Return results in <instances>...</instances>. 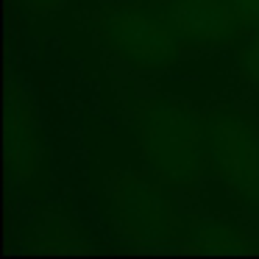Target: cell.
Returning a JSON list of instances; mask_svg holds the SVG:
<instances>
[{"mask_svg":"<svg viewBox=\"0 0 259 259\" xmlns=\"http://www.w3.org/2000/svg\"><path fill=\"white\" fill-rule=\"evenodd\" d=\"M170 187L151 170L112 167L103 176V198L114 229L134 242L181 248L192 220L181 218Z\"/></svg>","mask_w":259,"mask_h":259,"instance_id":"obj_3","label":"cell"},{"mask_svg":"<svg viewBox=\"0 0 259 259\" xmlns=\"http://www.w3.org/2000/svg\"><path fill=\"white\" fill-rule=\"evenodd\" d=\"M256 242L248 231H242L231 220H206L190 223V237L179 251H256Z\"/></svg>","mask_w":259,"mask_h":259,"instance_id":"obj_7","label":"cell"},{"mask_svg":"<svg viewBox=\"0 0 259 259\" xmlns=\"http://www.w3.org/2000/svg\"><path fill=\"white\" fill-rule=\"evenodd\" d=\"M212 179L242 209L259 212V117L234 106L206 112Z\"/></svg>","mask_w":259,"mask_h":259,"instance_id":"obj_4","label":"cell"},{"mask_svg":"<svg viewBox=\"0 0 259 259\" xmlns=\"http://www.w3.org/2000/svg\"><path fill=\"white\" fill-rule=\"evenodd\" d=\"M20 3H23V9L36 20H51L67 6V0H20Z\"/></svg>","mask_w":259,"mask_h":259,"instance_id":"obj_9","label":"cell"},{"mask_svg":"<svg viewBox=\"0 0 259 259\" xmlns=\"http://www.w3.org/2000/svg\"><path fill=\"white\" fill-rule=\"evenodd\" d=\"M84 14L95 45L137 73H167L187 59L151 0H98Z\"/></svg>","mask_w":259,"mask_h":259,"instance_id":"obj_2","label":"cell"},{"mask_svg":"<svg viewBox=\"0 0 259 259\" xmlns=\"http://www.w3.org/2000/svg\"><path fill=\"white\" fill-rule=\"evenodd\" d=\"M123 114L134 125L142 167L170 190H192L212 179L206 114H201L190 101L159 90L128 98L123 103Z\"/></svg>","mask_w":259,"mask_h":259,"instance_id":"obj_1","label":"cell"},{"mask_svg":"<svg viewBox=\"0 0 259 259\" xmlns=\"http://www.w3.org/2000/svg\"><path fill=\"white\" fill-rule=\"evenodd\" d=\"M167 20L187 56L231 51L242 34V20L231 0H151Z\"/></svg>","mask_w":259,"mask_h":259,"instance_id":"obj_5","label":"cell"},{"mask_svg":"<svg viewBox=\"0 0 259 259\" xmlns=\"http://www.w3.org/2000/svg\"><path fill=\"white\" fill-rule=\"evenodd\" d=\"M231 53H234V64L229 73L231 90L259 98V25L242 28Z\"/></svg>","mask_w":259,"mask_h":259,"instance_id":"obj_8","label":"cell"},{"mask_svg":"<svg viewBox=\"0 0 259 259\" xmlns=\"http://www.w3.org/2000/svg\"><path fill=\"white\" fill-rule=\"evenodd\" d=\"M45 156L42 125L34 112L31 95L20 81H9L6 95V162L12 181L25 187L36 176Z\"/></svg>","mask_w":259,"mask_h":259,"instance_id":"obj_6","label":"cell"},{"mask_svg":"<svg viewBox=\"0 0 259 259\" xmlns=\"http://www.w3.org/2000/svg\"><path fill=\"white\" fill-rule=\"evenodd\" d=\"M234 12L240 14L242 25L251 28V25H259V0H231Z\"/></svg>","mask_w":259,"mask_h":259,"instance_id":"obj_10","label":"cell"}]
</instances>
